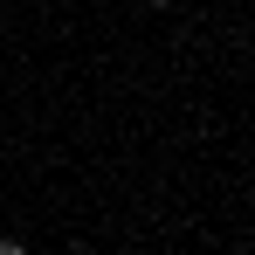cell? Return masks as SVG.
I'll list each match as a JSON object with an SVG mask.
<instances>
[{"label": "cell", "mask_w": 255, "mask_h": 255, "mask_svg": "<svg viewBox=\"0 0 255 255\" xmlns=\"http://www.w3.org/2000/svg\"><path fill=\"white\" fill-rule=\"evenodd\" d=\"M145 7H172V0H145Z\"/></svg>", "instance_id": "6da1fadb"}]
</instances>
